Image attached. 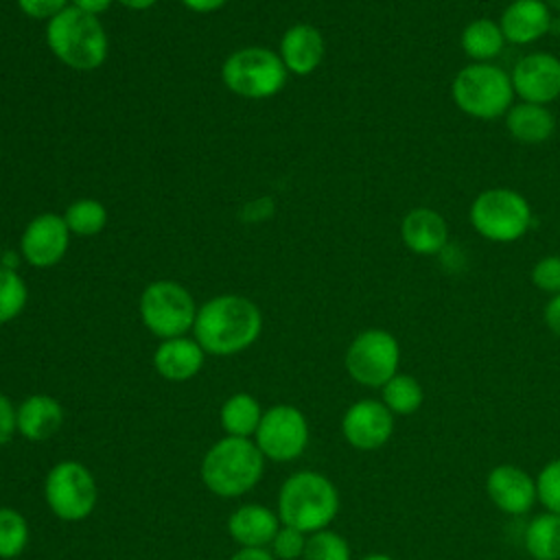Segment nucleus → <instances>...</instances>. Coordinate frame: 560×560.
<instances>
[{
    "label": "nucleus",
    "mask_w": 560,
    "mask_h": 560,
    "mask_svg": "<svg viewBox=\"0 0 560 560\" xmlns=\"http://www.w3.org/2000/svg\"><path fill=\"white\" fill-rule=\"evenodd\" d=\"M262 330V315L258 306L234 293L217 295L197 308L195 341L208 354H236L249 348Z\"/></svg>",
    "instance_id": "nucleus-1"
},
{
    "label": "nucleus",
    "mask_w": 560,
    "mask_h": 560,
    "mask_svg": "<svg viewBox=\"0 0 560 560\" xmlns=\"http://www.w3.org/2000/svg\"><path fill=\"white\" fill-rule=\"evenodd\" d=\"M46 44L63 66L83 72L96 70L109 55V39L101 20L74 7L48 20Z\"/></svg>",
    "instance_id": "nucleus-2"
},
{
    "label": "nucleus",
    "mask_w": 560,
    "mask_h": 560,
    "mask_svg": "<svg viewBox=\"0 0 560 560\" xmlns=\"http://www.w3.org/2000/svg\"><path fill=\"white\" fill-rule=\"evenodd\" d=\"M337 488L319 472H295L280 488L278 512L282 525L295 527L304 534L326 529V525L337 516Z\"/></svg>",
    "instance_id": "nucleus-3"
},
{
    "label": "nucleus",
    "mask_w": 560,
    "mask_h": 560,
    "mask_svg": "<svg viewBox=\"0 0 560 560\" xmlns=\"http://www.w3.org/2000/svg\"><path fill=\"white\" fill-rule=\"evenodd\" d=\"M262 453L247 438L219 440L201 462V479L219 497H238L262 477Z\"/></svg>",
    "instance_id": "nucleus-4"
},
{
    "label": "nucleus",
    "mask_w": 560,
    "mask_h": 560,
    "mask_svg": "<svg viewBox=\"0 0 560 560\" xmlns=\"http://www.w3.org/2000/svg\"><path fill=\"white\" fill-rule=\"evenodd\" d=\"M455 105L479 120H492L508 114L514 90L510 74L494 63H468L453 79Z\"/></svg>",
    "instance_id": "nucleus-5"
},
{
    "label": "nucleus",
    "mask_w": 560,
    "mask_h": 560,
    "mask_svg": "<svg viewBox=\"0 0 560 560\" xmlns=\"http://www.w3.org/2000/svg\"><path fill=\"white\" fill-rule=\"evenodd\" d=\"M289 70L278 52L262 46H245L225 57L221 79L230 92L243 98H271L287 85Z\"/></svg>",
    "instance_id": "nucleus-6"
},
{
    "label": "nucleus",
    "mask_w": 560,
    "mask_h": 560,
    "mask_svg": "<svg viewBox=\"0 0 560 560\" xmlns=\"http://www.w3.org/2000/svg\"><path fill=\"white\" fill-rule=\"evenodd\" d=\"M142 324L160 339L184 337L195 326L197 304L190 291L175 280H155L140 295Z\"/></svg>",
    "instance_id": "nucleus-7"
},
{
    "label": "nucleus",
    "mask_w": 560,
    "mask_h": 560,
    "mask_svg": "<svg viewBox=\"0 0 560 560\" xmlns=\"http://www.w3.org/2000/svg\"><path fill=\"white\" fill-rule=\"evenodd\" d=\"M472 228L488 241H518L532 223L527 199L510 188H488L470 206Z\"/></svg>",
    "instance_id": "nucleus-8"
},
{
    "label": "nucleus",
    "mask_w": 560,
    "mask_h": 560,
    "mask_svg": "<svg viewBox=\"0 0 560 560\" xmlns=\"http://www.w3.org/2000/svg\"><path fill=\"white\" fill-rule=\"evenodd\" d=\"M400 363V346L396 337L383 328L359 332L346 350L348 374L365 387H383Z\"/></svg>",
    "instance_id": "nucleus-9"
},
{
    "label": "nucleus",
    "mask_w": 560,
    "mask_h": 560,
    "mask_svg": "<svg viewBox=\"0 0 560 560\" xmlns=\"http://www.w3.org/2000/svg\"><path fill=\"white\" fill-rule=\"evenodd\" d=\"M44 497L61 521H81L96 505V481L83 464L59 462L46 477Z\"/></svg>",
    "instance_id": "nucleus-10"
},
{
    "label": "nucleus",
    "mask_w": 560,
    "mask_h": 560,
    "mask_svg": "<svg viewBox=\"0 0 560 560\" xmlns=\"http://www.w3.org/2000/svg\"><path fill=\"white\" fill-rule=\"evenodd\" d=\"M308 444V424L300 409L276 405L262 413L256 429V446L273 462H291L304 453Z\"/></svg>",
    "instance_id": "nucleus-11"
},
{
    "label": "nucleus",
    "mask_w": 560,
    "mask_h": 560,
    "mask_svg": "<svg viewBox=\"0 0 560 560\" xmlns=\"http://www.w3.org/2000/svg\"><path fill=\"white\" fill-rule=\"evenodd\" d=\"M70 245V230L61 214L42 212L28 221L20 238V256L33 267L57 265Z\"/></svg>",
    "instance_id": "nucleus-12"
},
{
    "label": "nucleus",
    "mask_w": 560,
    "mask_h": 560,
    "mask_svg": "<svg viewBox=\"0 0 560 560\" xmlns=\"http://www.w3.org/2000/svg\"><path fill=\"white\" fill-rule=\"evenodd\" d=\"M341 433L359 451L381 448L394 433V413L381 400H357L341 418Z\"/></svg>",
    "instance_id": "nucleus-13"
},
{
    "label": "nucleus",
    "mask_w": 560,
    "mask_h": 560,
    "mask_svg": "<svg viewBox=\"0 0 560 560\" xmlns=\"http://www.w3.org/2000/svg\"><path fill=\"white\" fill-rule=\"evenodd\" d=\"M510 81L525 103L547 105L560 96V59L551 52H529L516 61Z\"/></svg>",
    "instance_id": "nucleus-14"
},
{
    "label": "nucleus",
    "mask_w": 560,
    "mask_h": 560,
    "mask_svg": "<svg viewBox=\"0 0 560 560\" xmlns=\"http://www.w3.org/2000/svg\"><path fill=\"white\" fill-rule=\"evenodd\" d=\"M486 492L501 512L512 516L529 512L538 499L536 479L514 464L494 466L486 477Z\"/></svg>",
    "instance_id": "nucleus-15"
},
{
    "label": "nucleus",
    "mask_w": 560,
    "mask_h": 560,
    "mask_svg": "<svg viewBox=\"0 0 560 560\" xmlns=\"http://www.w3.org/2000/svg\"><path fill=\"white\" fill-rule=\"evenodd\" d=\"M326 44L322 33L304 22L289 26L280 39V59L291 74H311L324 59Z\"/></svg>",
    "instance_id": "nucleus-16"
},
{
    "label": "nucleus",
    "mask_w": 560,
    "mask_h": 560,
    "mask_svg": "<svg viewBox=\"0 0 560 560\" xmlns=\"http://www.w3.org/2000/svg\"><path fill=\"white\" fill-rule=\"evenodd\" d=\"M505 42L532 44L551 26V9L545 0H514L505 7L499 20Z\"/></svg>",
    "instance_id": "nucleus-17"
},
{
    "label": "nucleus",
    "mask_w": 560,
    "mask_h": 560,
    "mask_svg": "<svg viewBox=\"0 0 560 560\" xmlns=\"http://www.w3.org/2000/svg\"><path fill=\"white\" fill-rule=\"evenodd\" d=\"M400 236H402V243L413 254L433 256L444 249L448 238V228L440 212L431 208H413L402 219Z\"/></svg>",
    "instance_id": "nucleus-18"
},
{
    "label": "nucleus",
    "mask_w": 560,
    "mask_h": 560,
    "mask_svg": "<svg viewBox=\"0 0 560 560\" xmlns=\"http://www.w3.org/2000/svg\"><path fill=\"white\" fill-rule=\"evenodd\" d=\"M203 348L188 337L162 339L153 354V365L166 381H188L203 365Z\"/></svg>",
    "instance_id": "nucleus-19"
},
{
    "label": "nucleus",
    "mask_w": 560,
    "mask_h": 560,
    "mask_svg": "<svg viewBox=\"0 0 560 560\" xmlns=\"http://www.w3.org/2000/svg\"><path fill=\"white\" fill-rule=\"evenodd\" d=\"M63 422V409L59 400L46 394L28 396L15 411L18 431L33 442L52 438Z\"/></svg>",
    "instance_id": "nucleus-20"
},
{
    "label": "nucleus",
    "mask_w": 560,
    "mask_h": 560,
    "mask_svg": "<svg viewBox=\"0 0 560 560\" xmlns=\"http://www.w3.org/2000/svg\"><path fill=\"white\" fill-rule=\"evenodd\" d=\"M230 536L243 547H265L273 540L278 527V518L265 505H243L232 512L228 521Z\"/></svg>",
    "instance_id": "nucleus-21"
},
{
    "label": "nucleus",
    "mask_w": 560,
    "mask_h": 560,
    "mask_svg": "<svg viewBox=\"0 0 560 560\" xmlns=\"http://www.w3.org/2000/svg\"><path fill=\"white\" fill-rule=\"evenodd\" d=\"M505 127L512 138L525 144H538L545 142L553 129H556V118L547 109V105H536V103H518L508 109L505 116Z\"/></svg>",
    "instance_id": "nucleus-22"
},
{
    "label": "nucleus",
    "mask_w": 560,
    "mask_h": 560,
    "mask_svg": "<svg viewBox=\"0 0 560 560\" xmlns=\"http://www.w3.org/2000/svg\"><path fill=\"white\" fill-rule=\"evenodd\" d=\"M525 549L534 560H560V514L534 516L525 527Z\"/></svg>",
    "instance_id": "nucleus-23"
},
{
    "label": "nucleus",
    "mask_w": 560,
    "mask_h": 560,
    "mask_svg": "<svg viewBox=\"0 0 560 560\" xmlns=\"http://www.w3.org/2000/svg\"><path fill=\"white\" fill-rule=\"evenodd\" d=\"M503 44H505V37L501 33V26L486 18L472 20L462 31L464 52L479 63H488L490 59H494L503 50Z\"/></svg>",
    "instance_id": "nucleus-24"
},
{
    "label": "nucleus",
    "mask_w": 560,
    "mask_h": 560,
    "mask_svg": "<svg viewBox=\"0 0 560 560\" xmlns=\"http://www.w3.org/2000/svg\"><path fill=\"white\" fill-rule=\"evenodd\" d=\"M260 418V407L249 394H234L221 407V427L234 438H249L256 433Z\"/></svg>",
    "instance_id": "nucleus-25"
},
{
    "label": "nucleus",
    "mask_w": 560,
    "mask_h": 560,
    "mask_svg": "<svg viewBox=\"0 0 560 560\" xmlns=\"http://www.w3.org/2000/svg\"><path fill=\"white\" fill-rule=\"evenodd\" d=\"M424 400L422 385L411 374L396 372L383 387H381V402L392 411L400 416H409L420 409Z\"/></svg>",
    "instance_id": "nucleus-26"
},
{
    "label": "nucleus",
    "mask_w": 560,
    "mask_h": 560,
    "mask_svg": "<svg viewBox=\"0 0 560 560\" xmlns=\"http://www.w3.org/2000/svg\"><path fill=\"white\" fill-rule=\"evenodd\" d=\"M63 221L70 230V234L77 236H96L107 225V208L90 197L72 201L66 212Z\"/></svg>",
    "instance_id": "nucleus-27"
},
{
    "label": "nucleus",
    "mask_w": 560,
    "mask_h": 560,
    "mask_svg": "<svg viewBox=\"0 0 560 560\" xmlns=\"http://www.w3.org/2000/svg\"><path fill=\"white\" fill-rule=\"evenodd\" d=\"M28 300L24 278L15 269L0 267V326L15 319Z\"/></svg>",
    "instance_id": "nucleus-28"
},
{
    "label": "nucleus",
    "mask_w": 560,
    "mask_h": 560,
    "mask_svg": "<svg viewBox=\"0 0 560 560\" xmlns=\"http://www.w3.org/2000/svg\"><path fill=\"white\" fill-rule=\"evenodd\" d=\"M26 542H28L26 518L11 508H0V558L11 560L20 556Z\"/></svg>",
    "instance_id": "nucleus-29"
},
{
    "label": "nucleus",
    "mask_w": 560,
    "mask_h": 560,
    "mask_svg": "<svg viewBox=\"0 0 560 560\" xmlns=\"http://www.w3.org/2000/svg\"><path fill=\"white\" fill-rule=\"evenodd\" d=\"M304 560H350V545L343 536L330 529H319L306 538Z\"/></svg>",
    "instance_id": "nucleus-30"
},
{
    "label": "nucleus",
    "mask_w": 560,
    "mask_h": 560,
    "mask_svg": "<svg viewBox=\"0 0 560 560\" xmlns=\"http://www.w3.org/2000/svg\"><path fill=\"white\" fill-rule=\"evenodd\" d=\"M536 494L538 501L547 508V512L560 514V457L545 464L542 470L538 472Z\"/></svg>",
    "instance_id": "nucleus-31"
},
{
    "label": "nucleus",
    "mask_w": 560,
    "mask_h": 560,
    "mask_svg": "<svg viewBox=\"0 0 560 560\" xmlns=\"http://www.w3.org/2000/svg\"><path fill=\"white\" fill-rule=\"evenodd\" d=\"M273 553L282 560H295V558H302L304 556V547H306V538H304V532L295 529V527H289V525H282L273 540Z\"/></svg>",
    "instance_id": "nucleus-32"
},
{
    "label": "nucleus",
    "mask_w": 560,
    "mask_h": 560,
    "mask_svg": "<svg viewBox=\"0 0 560 560\" xmlns=\"http://www.w3.org/2000/svg\"><path fill=\"white\" fill-rule=\"evenodd\" d=\"M532 282L545 293H560V256H545L532 269Z\"/></svg>",
    "instance_id": "nucleus-33"
},
{
    "label": "nucleus",
    "mask_w": 560,
    "mask_h": 560,
    "mask_svg": "<svg viewBox=\"0 0 560 560\" xmlns=\"http://www.w3.org/2000/svg\"><path fill=\"white\" fill-rule=\"evenodd\" d=\"M68 7L70 0H18V9L35 20H52Z\"/></svg>",
    "instance_id": "nucleus-34"
},
{
    "label": "nucleus",
    "mask_w": 560,
    "mask_h": 560,
    "mask_svg": "<svg viewBox=\"0 0 560 560\" xmlns=\"http://www.w3.org/2000/svg\"><path fill=\"white\" fill-rule=\"evenodd\" d=\"M15 411L9 398L0 392V444H7L15 431Z\"/></svg>",
    "instance_id": "nucleus-35"
},
{
    "label": "nucleus",
    "mask_w": 560,
    "mask_h": 560,
    "mask_svg": "<svg viewBox=\"0 0 560 560\" xmlns=\"http://www.w3.org/2000/svg\"><path fill=\"white\" fill-rule=\"evenodd\" d=\"M545 324L551 332L560 335V293H556L545 306Z\"/></svg>",
    "instance_id": "nucleus-36"
},
{
    "label": "nucleus",
    "mask_w": 560,
    "mask_h": 560,
    "mask_svg": "<svg viewBox=\"0 0 560 560\" xmlns=\"http://www.w3.org/2000/svg\"><path fill=\"white\" fill-rule=\"evenodd\" d=\"M112 2L114 0H70V7L98 18L101 13H105L112 7Z\"/></svg>",
    "instance_id": "nucleus-37"
},
{
    "label": "nucleus",
    "mask_w": 560,
    "mask_h": 560,
    "mask_svg": "<svg viewBox=\"0 0 560 560\" xmlns=\"http://www.w3.org/2000/svg\"><path fill=\"white\" fill-rule=\"evenodd\" d=\"M186 9L192 13H214L219 11L228 0H179Z\"/></svg>",
    "instance_id": "nucleus-38"
},
{
    "label": "nucleus",
    "mask_w": 560,
    "mask_h": 560,
    "mask_svg": "<svg viewBox=\"0 0 560 560\" xmlns=\"http://www.w3.org/2000/svg\"><path fill=\"white\" fill-rule=\"evenodd\" d=\"M230 560H273L265 547H243Z\"/></svg>",
    "instance_id": "nucleus-39"
},
{
    "label": "nucleus",
    "mask_w": 560,
    "mask_h": 560,
    "mask_svg": "<svg viewBox=\"0 0 560 560\" xmlns=\"http://www.w3.org/2000/svg\"><path fill=\"white\" fill-rule=\"evenodd\" d=\"M116 2H120L122 7H127L131 11H144V9H151L158 0H116Z\"/></svg>",
    "instance_id": "nucleus-40"
},
{
    "label": "nucleus",
    "mask_w": 560,
    "mask_h": 560,
    "mask_svg": "<svg viewBox=\"0 0 560 560\" xmlns=\"http://www.w3.org/2000/svg\"><path fill=\"white\" fill-rule=\"evenodd\" d=\"M361 560H394V558L387 556V553H368V556H363Z\"/></svg>",
    "instance_id": "nucleus-41"
},
{
    "label": "nucleus",
    "mask_w": 560,
    "mask_h": 560,
    "mask_svg": "<svg viewBox=\"0 0 560 560\" xmlns=\"http://www.w3.org/2000/svg\"><path fill=\"white\" fill-rule=\"evenodd\" d=\"M545 4H547L549 9H556V11H560V0H545Z\"/></svg>",
    "instance_id": "nucleus-42"
}]
</instances>
